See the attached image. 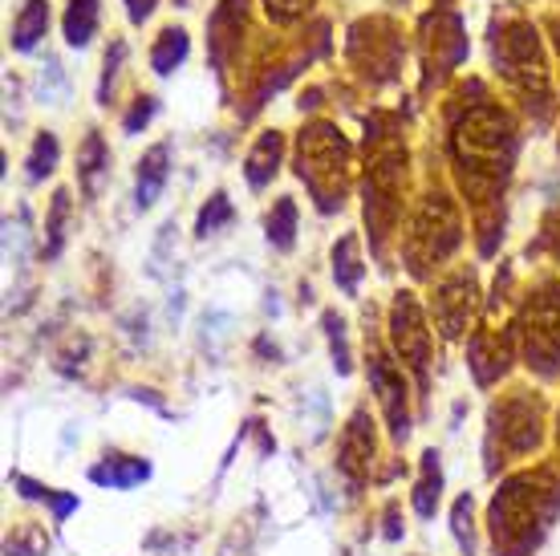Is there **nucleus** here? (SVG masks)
<instances>
[{
  "label": "nucleus",
  "instance_id": "1",
  "mask_svg": "<svg viewBox=\"0 0 560 556\" xmlns=\"http://www.w3.org/2000/svg\"><path fill=\"white\" fill-rule=\"evenodd\" d=\"M560 516V484L552 467L512 475L495 500H491L488 524L495 556H533Z\"/></svg>",
  "mask_w": 560,
  "mask_h": 556
},
{
  "label": "nucleus",
  "instance_id": "2",
  "mask_svg": "<svg viewBox=\"0 0 560 556\" xmlns=\"http://www.w3.org/2000/svg\"><path fill=\"white\" fill-rule=\"evenodd\" d=\"M451 151H455V167L463 171V187L471 192L476 208L504 195V179L516 159V130L504 111H495L491 102L471 106L455 123Z\"/></svg>",
  "mask_w": 560,
  "mask_h": 556
},
{
  "label": "nucleus",
  "instance_id": "3",
  "mask_svg": "<svg viewBox=\"0 0 560 556\" xmlns=\"http://www.w3.org/2000/svg\"><path fill=\"white\" fill-rule=\"evenodd\" d=\"M545 439V406L533 390H508L488 415V472L533 455Z\"/></svg>",
  "mask_w": 560,
  "mask_h": 556
},
{
  "label": "nucleus",
  "instance_id": "4",
  "mask_svg": "<svg viewBox=\"0 0 560 556\" xmlns=\"http://www.w3.org/2000/svg\"><path fill=\"white\" fill-rule=\"evenodd\" d=\"M296 175L313 187L317 208H341V192H346V142L334 126H313L301 139V167Z\"/></svg>",
  "mask_w": 560,
  "mask_h": 556
},
{
  "label": "nucleus",
  "instance_id": "5",
  "mask_svg": "<svg viewBox=\"0 0 560 556\" xmlns=\"http://www.w3.org/2000/svg\"><path fill=\"white\" fill-rule=\"evenodd\" d=\"M459 244V220L451 208L447 195H427L422 211L415 216L407 232V265L410 273H427L431 265H439L451 248Z\"/></svg>",
  "mask_w": 560,
  "mask_h": 556
},
{
  "label": "nucleus",
  "instance_id": "6",
  "mask_svg": "<svg viewBox=\"0 0 560 556\" xmlns=\"http://www.w3.org/2000/svg\"><path fill=\"white\" fill-rule=\"evenodd\" d=\"M520 337H524V358L540 378L560 374V289L545 285L540 301H528V313L520 317Z\"/></svg>",
  "mask_w": 560,
  "mask_h": 556
},
{
  "label": "nucleus",
  "instance_id": "7",
  "mask_svg": "<svg viewBox=\"0 0 560 556\" xmlns=\"http://www.w3.org/2000/svg\"><path fill=\"white\" fill-rule=\"evenodd\" d=\"M390 334H394V349H398V358L419 374V382L427 386V362H431V334H427V325H422V313L419 305L410 301V292H398V301H394V313H390Z\"/></svg>",
  "mask_w": 560,
  "mask_h": 556
},
{
  "label": "nucleus",
  "instance_id": "8",
  "mask_svg": "<svg viewBox=\"0 0 560 556\" xmlns=\"http://www.w3.org/2000/svg\"><path fill=\"white\" fill-rule=\"evenodd\" d=\"M370 386H374V394H378L382 410H386V418H390L394 439H407V431H410V415H407V378H402V370H398V366H394L378 346L370 349Z\"/></svg>",
  "mask_w": 560,
  "mask_h": 556
},
{
  "label": "nucleus",
  "instance_id": "9",
  "mask_svg": "<svg viewBox=\"0 0 560 556\" xmlns=\"http://www.w3.org/2000/svg\"><path fill=\"white\" fill-rule=\"evenodd\" d=\"M471 297H476V280H471V273H467V277H451L439 285V292H434V321H439L443 337H459L463 329H467Z\"/></svg>",
  "mask_w": 560,
  "mask_h": 556
},
{
  "label": "nucleus",
  "instance_id": "10",
  "mask_svg": "<svg viewBox=\"0 0 560 556\" xmlns=\"http://www.w3.org/2000/svg\"><path fill=\"white\" fill-rule=\"evenodd\" d=\"M370 463H374V422L365 410H358L346 427V439H341V472L353 475V479H365Z\"/></svg>",
  "mask_w": 560,
  "mask_h": 556
},
{
  "label": "nucleus",
  "instance_id": "11",
  "mask_svg": "<svg viewBox=\"0 0 560 556\" xmlns=\"http://www.w3.org/2000/svg\"><path fill=\"white\" fill-rule=\"evenodd\" d=\"M167 163H171V147L167 142H159L147 151V159L139 163V187H135V204L139 208H151L159 192H163V183H167Z\"/></svg>",
  "mask_w": 560,
  "mask_h": 556
},
{
  "label": "nucleus",
  "instance_id": "12",
  "mask_svg": "<svg viewBox=\"0 0 560 556\" xmlns=\"http://www.w3.org/2000/svg\"><path fill=\"white\" fill-rule=\"evenodd\" d=\"M439 496H443V467H439V451H427V455H422V479L415 484V512L431 520L434 508H439Z\"/></svg>",
  "mask_w": 560,
  "mask_h": 556
},
{
  "label": "nucleus",
  "instance_id": "13",
  "mask_svg": "<svg viewBox=\"0 0 560 556\" xmlns=\"http://www.w3.org/2000/svg\"><path fill=\"white\" fill-rule=\"evenodd\" d=\"M147 475H151V463H142V460H106V463H98V467L90 472V479H94V484H106V487L127 491V487L142 484Z\"/></svg>",
  "mask_w": 560,
  "mask_h": 556
},
{
  "label": "nucleus",
  "instance_id": "14",
  "mask_svg": "<svg viewBox=\"0 0 560 556\" xmlns=\"http://www.w3.org/2000/svg\"><path fill=\"white\" fill-rule=\"evenodd\" d=\"M277 159H280V135L268 130V135H260V142H256L253 154H248V163H244L248 183H253V187H265V183L277 175Z\"/></svg>",
  "mask_w": 560,
  "mask_h": 556
},
{
  "label": "nucleus",
  "instance_id": "15",
  "mask_svg": "<svg viewBox=\"0 0 560 556\" xmlns=\"http://www.w3.org/2000/svg\"><path fill=\"white\" fill-rule=\"evenodd\" d=\"M94 28H98V0H70V9H66V42L73 49H82V45H90Z\"/></svg>",
  "mask_w": 560,
  "mask_h": 556
},
{
  "label": "nucleus",
  "instance_id": "16",
  "mask_svg": "<svg viewBox=\"0 0 560 556\" xmlns=\"http://www.w3.org/2000/svg\"><path fill=\"white\" fill-rule=\"evenodd\" d=\"M45 25H49V4L45 0H28L21 16L13 21V45L16 49H33L37 37H45Z\"/></svg>",
  "mask_w": 560,
  "mask_h": 556
},
{
  "label": "nucleus",
  "instance_id": "17",
  "mask_svg": "<svg viewBox=\"0 0 560 556\" xmlns=\"http://www.w3.org/2000/svg\"><path fill=\"white\" fill-rule=\"evenodd\" d=\"M183 57H187V33H183V28H163V33H159V42H154V49H151L154 73H171Z\"/></svg>",
  "mask_w": 560,
  "mask_h": 556
},
{
  "label": "nucleus",
  "instance_id": "18",
  "mask_svg": "<svg viewBox=\"0 0 560 556\" xmlns=\"http://www.w3.org/2000/svg\"><path fill=\"white\" fill-rule=\"evenodd\" d=\"M110 167V151H106V142L98 139V135H90V139L82 142V151H78V171H82V183L94 192L98 187V175Z\"/></svg>",
  "mask_w": 560,
  "mask_h": 556
},
{
  "label": "nucleus",
  "instance_id": "19",
  "mask_svg": "<svg viewBox=\"0 0 560 556\" xmlns=\"http://www.w3.org/2000/svg\"><path fill=\"white\" fill-rule=\"evenodd\" d=\"M334 277L346 292H358V277H362V260H358V240L346 236L334 248Z\"/></svg>",
  "mask_w": 560,
  "mask_h": 556
},
{
  "label": "nucleus",
  "instance_id": "20",
  "mask_svg": "<svg viewBox=\"0 0 560 556\" xmlns=\"http://www.w3.org/2000/svg\"><path fill=\"white\" fill-rule=\"evenodd\" d=\"M293 232H296V204L293 199H280L272 216H268V244L277 248H293Z\"/></svg>",
  "mask_w": 560,
  "mask_h": 556
},
{
  "label": "nucleus",
  "instance_id": "21",
  "mask_svg": "<svg viewBox=\"0 0 560 556\" xmlns=\"http://www.w3.org/2000/svg\"><path fill=\"white\" fill-rule=\"evenodd\" d=\"M13 487H21L28 500H45V503H49V508H54V520H66V516L78 508V496H57L54 487L33 484V479H25V475H13Z\"/></svg>",
  "mask_w": 560,
  "mask_h": 556
},
{
  "label": "nucleus",
  "instance_id": "22",
  "mask_svg": "<svg viewBox=\"0 0 560 556\" xmlns=\"http://www.w3.org/2000/svg\"><path fill=\"white\" fill-rule=\"evenodd\" d=\"M54 167H57V139L54 135H42V139L33 142V154H28V179H45Z\"/></svg>",
  "mask_w": 560,
  "mask_h": 556
},
{
  "label": "nucleus",
  "instance_id": "23",
  "mask_svg": "<svg viewBox=\"0 0 560 556\" xmlns=\"http://www.w3.org/2000/svg\"><path fill=\"white\" fill-rule=\"evenodd\" d=\"M228 220H232V204H228V195H224V192H215V195L208 199V208L199 211L196 232H199V236H211V232H215L220 223H228Z\"/></svg>",
  "mask_w": 560,
  "mask_h": 556
},
{
  "label": "nucleus",
  "instance_id": "24",
  "mask_svg": "<svg viewBox=\"0 0 560 556\" xmlns=\"http://www.w3.org/2000/svg\"><path fill=\"white\" fill-rule=\"evenodd\" d=\"M451 524H455V536H459L463 556H476V536H471V496H459V500H455Z\"/></svg>",
  "mask_w": 560,
  "mask_h": 556
},
{
  "label": "nucleus",
  "instance_id": "25",
  "mask_svg": "<svg viewBox=\"0 0 560 556\" xmlns=\"http://www.w3.org/2000/svg\"><path fill=\"white\" fill-rule=\"evenodd\" d=\"M66 216H70V192H57L54 195V211H49V244H45V252L49 256H57L61 252V240H66Z\"/></svg>",
  "mask_w": 560,
  "mask_h": 556
},
{
  "label": "nucleus",
  "instance_id": "26",
  "mask_svg": "<svg viewBox=\"0 0 560 556\" xmlns=\"http://www.w3.org/2000/svg\"><path fill=\"white\" fill-rule=\"evenodd\" d=\"M325 329H329V346H334L337 374H350V349H346V334H341L346 325H341V321H337L334 313H329V317H325Z\"/></svg>",
  "mask_w": 560,
  "mask_h": 556
},
{
  "label": "nucleus",
  "instance_id": "27",
  "mask_svg": "<svg viewBox=\"0 0 560 556\" xmlns=\"http://www.w3.org/2000/svg\"><path fill=\"white\" fill-rule=\"evenodd\" d=\"M154 111H159V106H154V97H139V106L127 114V130H130V135H139V126L151 123Z\"/></svg>",
  "mask_w": 560,
  "mask_h": 556
},
{
  "label": "nucleus",
  "instance_id": "28",
  "mask_svg": "<svg viewBox=\"0 0 560 556\" xmlns=\"http://www.w3.org/2000/svg\"><path fill=\"white\" fill-rule=\"evenodd\" d=\"M265 4L277 21H289V16H296L301 9H308V0H265Z\"/></svg>",
  "mask_w": 560,
  "mask_h": 556
},
{
  "label": "nucleus",
  "instance_id": "29",
  "mask_svg": "<svg viewBox=\"0 0 560 556\" xmlns=\"http://www.w3.org/2000/svg\"><path fill=\"white\" fill-rule=\"evenodd\" d=\"M127 9H130V21L139 25V21H147V16H151L154 0H127Z\"/></svg>",
  "mask_w": 560,
  "mask_h": 556
},
{
  "label": "nucleus",
  "instance_id": "30",
  "mask_svg": "<svg viewBox=\"0 0 560 556\" xmlns=\"http://www.w3.org/2000/svg\"><path fill=\"white\" fill-rule=\"evenodd\" d=\"M557 439H560V427H557Z\"/></svg>",
  "mask_w": 560,
  "mask_h": 556
}]
</instances>
